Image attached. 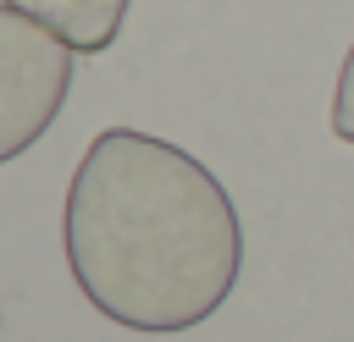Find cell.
Wrapping results in <instances>:
<instances>
[{
    "mask_svg": "<svg viewBox=\"0 0 354 342\" xmlns=\"http://www.w3.org/2000/svg\"><path fill=\"white\" fill-rule=\"evenodd\" d=\"M61 248L88 309L144 336L205 325L243 270V226L221 177L138 127H105L77 154Z\"/></svg>",
    "mask_w": 354,
    "mask_h": 342,
    "instance_id": "1",
    "label": "cell"
},
{
    "mask_svg": "<svg viewBox=\"0 0 354 342\" xmlns=\"http://www.w3.org/2000/svg\"><path fill=\"white\" fill-rule=\"evenodd\" d=\"M77 50L39 17L0 0V165L28 154L61 116L72 94Z\"/></svg>",
    "mask_w": 354,
    "mask_h": 342,
    "instance_id": "2",
    "label": "cell"
},
{
    "mask_svg": "<svg viewBox=\"0 0 354 342\" xmlns=\"http://www.w3.org/2000/svg\"><path fill=\"white\" fill-rule=\"evenodd\" d=\"M6 6L39 17V22H44L50 33H61L77 55H100V50L116 44L133 0H6Z\"/></svg>",
    "mask_w": 354,
    "mask_h": 342,
    "instance_id": "3",
    "label": "cell"
},
{
    "mask_svg": "<svg viewBox=\"0 0 354 342\" xmlns=\"http://www.w3.org/2000/svg\"><path fill=\"white\" fill-rule=\"evenodd\" d=\"M332 138L354 143V44L337 66V83H332Z\"/></svg>",
    "mask_w": 354,
    "mask_h": 342,
    "instance_id": "4",
    "label": "cell"
}]
</instances>
